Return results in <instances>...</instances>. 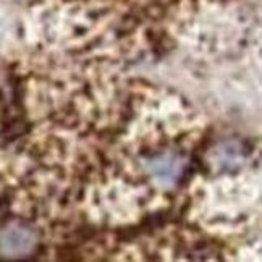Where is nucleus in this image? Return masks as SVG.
<instances>
[{
	"mask_svg": "<svg viewBox=\"0 0 262 262\" xmlns=\"http://www.w3.org/2000/svg\"><path fill=\"white\" fill-rule=\"evenodd\" d=\"M36 233L25 225H10L0 231V254L5 257H23L34 249Z\"/></svg>",
	"mask_w": 262,
	"mask_h": 262,
	"instance_id": "nucleus-1",
	"label": "nucleus"
}]
</instances>
